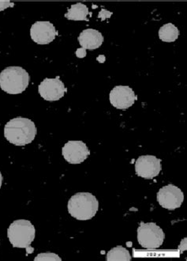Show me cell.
Wrapping results in <instances>:
<instances>
[{
  "mask_svg": "<svg viewBox=\"0 0 187 261\" xmlns=\"http://www.w3.org/2000/svg\"><path fill=\"white\" fill-rule=\"evenodd\" d=\"M37 129L32 120L16 117L7 122L4 127V136L15 146H25L34 141Z\"/></svg>",
  "mask_w": 187,
  "mask_h": 261,
  "instance_id": "6da1fadb",
  "label": "cell"
},
{
  "mask_svg": "<svg viewBox=\"0 0 187 261\" xmlns=\"http://www.w3.org/2000/svg\"><path fill=\"white\" fill-rule=\"evenodd\" d=\"M35 233L32 222L25 219L14 221L7 229V237L13 247L25 249L27 254L34 252L31 244L35 239Z\"/></svg>",
  "mask_w": 187,
  "mask_h": 261,
  "instance_id": "7a4b0ae2",
  "label": "cell"
},
{
  "mask_svg": "<svg viewBox=\"0 0 187 261\" xmlns=\"http://www.w3.org/2000/svg\"><path fill=\"white\" fill-rule=\"evenodd\" d=\"M99 208V202L89 193H78L71 196L68 202V212L78 220L92 219Z\"/></svg>",
  "mask_w": 187,
  "mask_h": 261,
  "instance_id": "3957f363",
  "label": "cell"
},
{
  "mask_svg": "<svg viewBox=\"0 0 187 261\" xmlns=\"http://www.w3.org/2000/svg\"><path fill=\"white\" fill-rule=\"evenodd\" d=\"M29 79V74L22 67H7L0 73V87L7 94H21L28 87Z\"/></svg>",
  "mask_w": 187,
  "mask_h": 261,
  "instance_id": "277c9868",
  "label": "cell"
},
{
  "mask_svg": "<svg viewBox=\"0 0 187 261\" xmlns=\"http://www.w3.org/2000/svg\"><path fill=\"white\" fill-rule=\"evenodd\" d=\"M165 234L155 222H141L138 228V241L146 249H157L164 243Z\"/></svg>",
  "mask_w": 187,
  "mask_h": 261,
  "instance_id": "5b68a950",
  "label": "cell"
},
{
  "mask_svg": "<svg viewBox=\"0 0 187 261\" xmlns=\"http://www.w3.org/2000/svg\"><path fill=\"white\" fill-rule=\"evenodd\" d=\"M184 194L179 188L174 185H168L157 193V201L162 207L173 211L180 207L183 203Z\"/></svg>",
  "mask_w": 187,
  "mask_h": 261,
  "instance_id": "8992f818",
  "label": "cell"
},
{
  "mask_svg": "<svg viewBox=\"0 0 187 261\" xmlns=\"http://www.w3.org/2000/svg\"><path fill=\"white\" fill-rule=\"evenodd\" d=\"M135 171L138 176L150 180L158 176L161 171V160L153 155H143L135 163Z\"/></svg>",
  "mask_w": 187,
  "mask_h": 261,
  "instance_id": "52a82bcc",
  "label": "cell"
},
{
  "mask_svg": "<svg viewBox=\"0 0 187 261\" xmlns=\"http://www.w3.org/2000/svg\"><path fill=\"white\" fill-rule=\"evenodd\" d=\"M78 41L81 48H78L75 54L78 58H84L86 56L87 49H97L102 45L104 37L98 30L87 29L80 34Z\"/></svg>",
  "mask_w": 187,
  "mask_h": 261,
  "instance_id": "ba28073f",
  "label": "cell"
},
{
  "mask_svg": "<svg viewBox=\"0 0 187 261\" xmlns=\"http://www.w3.org/2000/svg\"><path fill=\"white\" fill-rule=\"evenodd\" d=\"M136 100L134 90L127 86H117L110 93V102L118 110L129 109Z\"/></svg>",
  "mask_w": 187,
  "mask_h": 261,
  "instance_id": "9c48e42d",
  "label": "cell"
},
{
  "mask_svg": "<svg viewBox=\"0 0 187 261\" xmlns=\"http://www.w3.org/2000/svg\"><path fill=\"white\" fill-rule=\"evenodd\" d=\"M38 91L44 100L55 101L64 97L67 88L58 77L55 79H45L40 84Z\"/></svg>",
  "mask_w": 187,
  "mask_h": 261,
  "instance_id": "30bf717a",
  "label": "cell"
},
{
  "mask_svg": "<svg viewBox=\"0 0 187 261\" xmlns=\"http://www.w3.org/2000/svg\"><path fill=\"white\" fill-rule=\"evenodd\" d=\"M62 153L68 163L80 164L89 156L90 150L82 141H69L63 147Z\"/></svg>",
  "mask_w": 187,
  "mask_h": 261,
  "instance_id": "8fae6325",
  "label": "cell"
},
{
  "mask_svg": "<svg viewBox=\"0 0 187 261\" xmlns=\"http://www.w3.org/2000/svg\"><path fill=\"white\" fill-rule=\"evenodd\" d=\"M55 27L50 21H37L30 29L33 41L38 44H48L52 42L56 37Z\"/></svg>",
  "mask_w": 187,
  "mask_h": 261,
  "instance_id": "7c38bea8",
  "label": "cell"
},
{
  "mask_svg": "<svg viewBox=\"0 0 187 261\" xmlns=\"http://www.w3.org/2000/svg\"><path fill=\"white\" fill-rule=\"evenodd\" d=\"M88 8L83 4H76L71 6L68 9L65 17L67 19L73 21H88Z\"/></svg>",
  "mask_w": 187,
  "mask_h": 261,
  "instance_id": "4fadbf2b",
  "label": "cell"
},
{
  "mask_svg": "<svg viewBox=\"0 0 187 261\" xmlns=\"http://www.w3.org/2000/svg\"><path fill=\"white\" fill-rule=\"evenodd\" d=\"M179 30L172 23L163 25L159 30V37L164 42H174L178 39Z\"/></svg>",
  "mask_w": 187,
  "mask_h": 261,
  "instance_id": "5bb4252c",
  "label": "cell"
},
{
  "mask_svg": "<svg viewBox=\"0 0 187 261\" xmlns=\"http://www.w3.org/2000/svg\"><path fill=\"white\" fill-rule=\"evenodd\" d=\"M132 259L128 249L118 245L111 249L107 253L106 260L108 261H131Z\"/></svg>",
  "mask_w": 187,
  "mask_h": 261,
  "instance_id": "9a60e30c",
  "label": "cell"
},
{
  "mask_svg": "<svg viewBox=\"0 0 187 261\" xmlns=\"http://www.w3.org/2000/svg\"><path fill=\"white\" fill-rule=\"evenodd\" d=\"M34 260L36 261H61V259L58 255L52 252H44L41 254L37 255Z\"/></svg>",
  "mask_w": 187,
  "mask_h": 261,
  "instance_id": "2e32d148",
  "label": "cell"
},
{
  "mask_svg": "<svg viewBox=\"0 0 187 261\" xmlns=\"http://www.w3.org/2000/svg\"><path fill=\"white\" fill-rule=\"evenodd\" d=\"M14 6V3L10 2V1H0V11H4L8 7H12Z\"/></svg>",
  "mask_w": 187,
  "mask_h": 261,
  "instance_id": "e0dca14e",
  "label": "cell"
},
{
  "mask_svg": "<svg viewBox=\"0 0 187 261\" xmlns=\"http://www.w3.org/2000/svg\"><path fill=\"white\" fill-rule=\"evenodd\" d=\"M178 249H180L181 252H184L186 249V238L182 241L180 245L178 246Z\"/></svg>",
  "mask_w": 187,
  "mask_h": 261,
  "instance_id": "ac0fdd59",
  "label": "cell"
},
{
  "mask_svg": "<svg viewBox=\"0 0 187 261\" xmlns=\"http://www.w3.org/2000/svg\"><path fill=\"white\" fill-rule=\"evenodd\" d=\"M2 183H3V176H2V173H0V188H1V186H2Z\"/></svg>",
  "mask_w": 187,
  "mask_h": 261,
  "instance_id": "d6986e66",
  "label": "cell"
}]
</instances>
